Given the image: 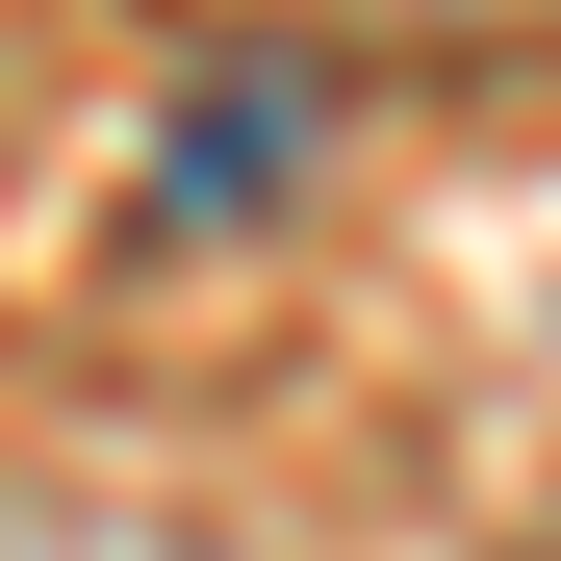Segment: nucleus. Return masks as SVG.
<instances>
[{
    "label": "nucleus",
    "mask_w": 561,
    "mask_h": 561,
    "mask_svg": "<svg viewBox=\"0 0 561 561\" xmlns=\"http://www.w3.org/2000/svg\"><path fill=\"white\" fill-rule=\"evenodd\" d=\"M179 26L307 51V77H511V51H561V0H179Z\"/></svg>",
    "instance_id": "1"
},
{
    "label": "nucleus",
    "mask_w": 561,
    "mask_h": 561,
    "mask_svg": "<svg viewBox=\"0 0 561 561\" xmlns=\"http://www.w3.org/2000/svg\"><path fill=\"white\" fill-rule=\"evenodd\" d=\"M0 561H230V536H179L128 485H0Z\"/></svg>",
    "instance_id": "2"
}]
</instances>
